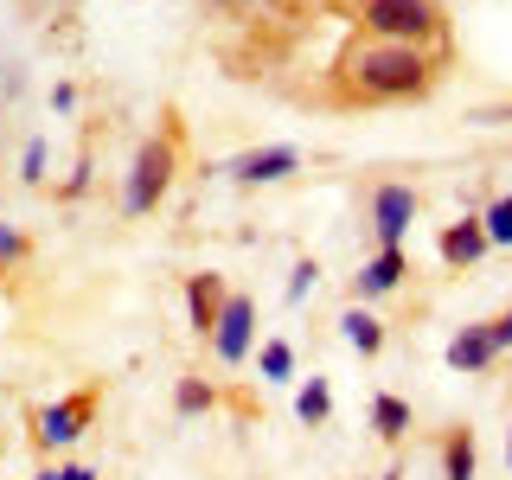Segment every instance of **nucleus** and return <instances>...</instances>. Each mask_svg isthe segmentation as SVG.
<instances>
[{"label":"nucleus","mask_w":512,"mask_h":480,"mask_svg":"<svg viewBox=\"0 0 512 480\" xmlns=\"http://www.w3.org/2000/svg\"><path fill=\"white\" fill-rule=\"evenodd\" d=\"M436 90V52L384 39H352L340 52V96L346 103H416Z\"/></svg>","instance_id":"obj_1"},{"label":"nucleus","mask_w":512,"mask_h":480,"mask_svg":"<svg viewBox=\"0 0 512 480\" xmlns=\"http://www.w3.org/2000/svg\"><path fill=\"white\" fill-rule=\"evenodd\" d=\"M359 20V39H384V45H416V52H436L448 13L442 0H359L352 7Z\"/></svg>","instance_id":"obj_2"},{"label":"nucleus","mask_w":512,"mask_h":480,"mask_svg":"<svg viewBox=\"0 0 512 480\" xmlns=\"http://www.w3.org/2000/svg\"><path fill=\"white\" fill-rule=\"evenodd\" d=\"M173 173H180V128H160V135H148L135 148V160L122 173V218H148L167 199Z\"/></svg>","instance_id":"obj_3"},{"label":"nucleus","mask_w":512,"mask_h":480,"mask_svg":"<svg viewBox=\"0 0 512 480\" xmlns=\"http://www.w3.org/2000/svg\"><path fill=\"white\" fill-rule=\"evenodd\" d=\"M416 212H423L416 186H404V180H378V186H372V199H365V218H372L378 250H404V237H410Z\"/></svg>","instance_id":"obj_4"},{"label":"nucleus","mask_w":512,"mask_h":480,"mask_svg":"<svg viewBox=\"0 0 512 480\" xmlns=\"http://www.w3.org/2000/svg\"><path fill=\"white\" fill-rule=\"evenodd\" d=\"M90 423H96V391H71V397H58V404H45L32 416V442H39L45 455H58V448H71Z\"/></svg>","instance_id":"obj_5"},{"label":"nucleus","mask_w":512,"mask_h":480,"mask_svg":"<svg viewBox=\"0 0 512 480\" xmlns=\"http://www.w3.org/2000/svg\"><path fill=\"white\" fill-rule=\"evenodd\" d=\"M212 359L218 365H244L250 359V346H256V301L244 295V288H231L224 295V314H218V327H212Z\"/></svg>","instance_id":"obj_6"},{"label":"nucleus","mask_w":512,"mask_h":480,"mask_svg":"<svg viewBox=\"0 0 512 480\" xmlns=\"http://www.w3.org/2000/svg\"><path fill=\"white\" fill-rule=\"evenodd\" d=\"M224 180H237V186H276L288 180V173H301V154L288 148V141H276V148H244L237 160H224Z\"/></svg>","instance_id":"obj_7"},{"label":"nucleus","mask_w":512,"mask_h":480,"mask_svg":"<svg viewBox=\"0 0 512 480\" xmlns=\"http://www.w3.org/2000/svg\"><path fill=\"white\" fill-rule=\"evenodd\" d=\"M224 295H231V282L218 276V269H199V276H186V320L199 340H212L218 314H224Z\"/></svg>","instance_id":"obj_8"},{"label":"nucleus","mask_w":512,"mask_h":480,"mask_svg":"<svg viewBox=\"0 0 512 480\" xmlns=\"http://www.w3.org/2000/svg\"><path fill=\"white\" fill-rule=\"evenodd\" d=\"M404 276H410V250H378L372 263H359V276H352V301H359V308L365 301H384Z\"/></svg>","instance_id":"obj_9"},{"label":"nucleus","mask_w":512,"mask_h":480,"mask_svg":"<svg viewBox=\"0 0 512 480\" xmlns=\"http://www.w3.org/2000/svg\"><path fill=\"white\" fill-rule=\"evenodd\" d=\"M448 372H461V378H474V372H487L493 359H500V346H493V333H487V320H474V327H461L455 340H448Z\"/></svg>","instance_id":"obj_10"},{"label":"nucleus","mask_w":512,"mask_h":480,"mask_svg":"<svg viewBox=\"0 0 512 480\" xmlns=\"http://www.w3.org/2000/svg\"><path fill=\"white\" fill-rule=\"evenodd\" d=\"M487 250L493 244H487V224H480V218H461V224H448V231H442V263L448 269H474Z\"/></svg>","instance_id":"obj_11"},{"label":"nucleus","mask_w":512,"mask_h":480,"mask_svg":"<svg viewBox=\"0 0 512 480\" xmlns=\"http://www.w3.org/2000/svg\"><path fill=\"white\" fill-rule=\"evenodd\" d=\"M442 480H480V442L468 423L442 436Z\"/></svg>","instance_id":"obj_12"},{"label":"nucleus","mask_w":512,"mask_h":480,"mask_svg":"<svg viewBox=\"0 0 512 480\" xmlns=\"http://www.w3.org/2000/svg\"><path fill=\"white\" fill-rule=\"evenodd\" d=\"M340 333H346V346L359 352V359H378V352H384V320L372 308H359V301L340 314Z\"/></svg>","instance_id":"obj_13"},{"label":"nucleus","mask_w":512,"mask_h":480,"mask_svg":"<svg viewBox=\"0 0 512 480\" xmlns=\"http://www.w3.org/2000/svg\"><path fill=\"white\" fill-rule=\"evenodd\" d=\"M372 429H378L384 442H404V436H410V404H404L397 391H378V397H372Z\"/></svg>","instance_id":"obj_14"},{"label":"nucleus","mask_w":512,"mask_h":480,"mask_svg":"<svg viewBox=\"0 0 512 480\" xmlns=\"http://www.w3.org/2000/svg\"><path fill=\"white\" fill-rule=\"evenodd\" d=\"M256 372H263V384H288V378H295V346H288V340H263Z\"/></svg>","instance_id":"obj_15"},{"label":"nucleus","mask_w":512,"mask_h":480,"mask_svg":"<svg viewBox=\"0 0 512 480\" xmlns=\"http://www.w3.org/2000/svg\"><path fill=\"white\" fill-rule=\"evenodd\" d=\"M295 416H301L308 429H320V423L333 416V391H327V378H308V384H301V397H295Z\"/></svg>","instance_id":"obj_16"},{"label":"nucleus","mask_w":512,"mask_h":480,"mask_svg":"<svg viewBox=\"0 0 512 480\" xmlns=\"http://www.w3.org/2000/svg\"><path fill=\"white\" fill-rule=\"evenodd\" d=\"M212 404H218V391L205 378H180V384H173V410H180V416H205Z\"/></svg>","instance_id":"obj_17"},{"label":"nucleus","mask_w":512,"mask_h":480,"mask_svg":"<svg viewBox=\"0 0 512 480\" xmlns=\"http://www.w3.org/2000/svg\"><path fill=\"white\" fill-rule=\"evenodd\" d=\"M480 224H487V244H506V250H512V192H500V199H487V212H480Z\"/></svg>","instance_id":"obj_18"},{"label":"nucleus","mask_w":512,"mask_h":480,"mask_svg":"<svg viewBox=\"0 0 512 480\" xmlns=\"http://www.w3.org/2000/svg\"><path fill=\"white\" fill-rule=\"evenodd\" d=\"M314 282H320V263H314V256H301V263L288 269V288H282V295H288V301H308Z\"/></svg>","instance_id":"obj_19"},{"label":"nucleus","mask_w":512,"mask_h":480,"mask_svg":"<svg viewBox=\"0 0 512 480\" xmlns=\"http://www.w3.org/2000/svg\"><path fill=\"white\" fill-rule=\"evenodd\" d=\"M20 180L26 186H45V135H32L20 148Z\"/></svg>","instance_id":"obj_20"},{"label":"nucleus","mask_w":512,"mask_h":480,"mask_svg":"<svg viewBox=\"0 0 512 480\" xmlns=\"http://www.w3.org/2000/svg\"><path fill=\"white\" fill-rule=\"evenodd\" d=\"M13 263H26V237L13 224H0V269H13Z\"/></svg>","instance_id":"obj_21"},{"label":"nucleus","mask_w":512,"mask_h":480,"mask_svg":"<svg viewBox=\"0 0 512 480\" xmlns=\"http://www.w3.org/2000/svg\"><path fill=\"white\" fill-rule=\"evenodd\" d=\"M84 192H90V160H77V173L64 180V199H84Z\"/></svg>","instance_id":"obj_22"},{"label":"nucleus","mask_w":512,"mask_h":480,"mask_svg":"<svg viewBox=\"0 0 512 480\" xmlns=\"http://www.w3.org/2000/svg\"><path fill=\"white\" fill-rule=\"evenodd\" d=\"M487 333H493V346H500V352H512V308L500 320H487Z\"/></svg>","instance_id":"obj_23"},{"label":"nucleus","mask_w":512,"mask_h":480,"mask_svg":"<svg viewBox=\"0 0 512 480\" xmlns=\"http://www.w3.org/2000/svg\"><path fill=\"white\" fill-rule=\"evenodd\" d=\"M205 7H218V13H231V20H244V13H256L263 0H205Z\"/></svg>","instance_id":"obj_24"},{"label":"nucleus","mask_w":512,"mask_h":480,"mask_svg":"<svg viewBox=\"0 0 512 480\" xmlns=\"http://www.w3.org/2000/svg\"><path fill=\"white\" fill-rule=\"evenodd\" d=\"M52 109H64V116H71V109H77V90H71V84H58V90H52Z\"/></svg>","instance_id":"obj_25"},{"label":"nucleus","mask_w":512,"mask_h":480,"mask_svg":"<svg viewBox=\"0 0 512 480\" xmlns=\"http://www.w3.org/2000/svg\"><path fill=\"white\" fill-rule=\"evenodd\" d=\"M20 7H26V13H64L71 0H20Z\"/></svg>","instance_id":"obj_26"},{"label":"nucleus","mask_w":512,"mask_h":480,"mask_svg":"<svg viewBox=\"0 0 512 480\" xmlns=\"http://www.w3.org/2000/svg\"><path fill=\"white\" fill-rule=\"evenodd\" d=\"M474 122H480V128H493V122H512V109H474Z\"/></svg>","instance_id":"obj_27"},{"label":"nucleus","mask_w":512,"mask_h":480,"mask_svg":"<svg viewBox=\"0 0 512 480\" xmlns=\"http://www.w3.org/2000/svg\"><path fill=\"white\" fill-rule=\"evenodd\" d=\"M58 480H96L90 468H77V461H71V468H58Z\"/></svg>","instance_id":"obj_28"},{"label":"nucleus","mask_w":512,"mask_h":480,"mask_svg":"<svg viewBox=\"0 0 512 480\" xmlns=\"http://www.w3.org/2000/svg\"><path fill=\"white\" fill-rule=\"evenodd\" d=\"M506 474H512V429H506Z\"/></svg>","instance_id":"obj_29"},{"label":"nucleus","mask_w":512,"mask_h":480,"mask_svg":"<svg viewBox=\"0 0 512 480\" xmlns=\"http://www.w3.org/2000/svg\"><path fill=\"white\" fill-rule=\"evenodd\" d=\"M39 480H58V474H39Z\"/></svg>","instance_id":"obj_30"}]
</instances>
